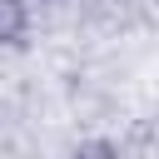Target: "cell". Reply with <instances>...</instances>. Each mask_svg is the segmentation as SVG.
Wrapping results in <instances>:
<instances>
[{
    "instance_id": "7a4b0ae2",
    "label": "cell",
    "mask_w": 159,
    "mask_h": 159,
    "mask_svg": "<svg viewBox=\"0 0 159 159\" xmlns=\"http://www.w3.org/2000/svg\"><path fill=\"white\" fill-rule=\"evenodd\" d=\"M70 159H119V149H114L109 139H80V144L70 149Z\"/></svg>"
},
{
    "instance_id": "6da1fadb",
    "label": "cell",
    "mask_w": 159,
    "mask_h": 159,
    "mask_svg": "<svg viewBox=\"0 0 159 159\" xmlns=\"http://www.w3.org/2000/svg\"><path fill=\"white\" fill-rule=\"evenodd\" d=\"M30 30V10L25 0H0V45H20Z\"/></svg>"
}]
</instances>
